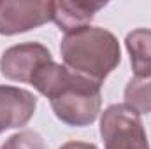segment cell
<instances>
[{"instance_id":"cell-3","label":"cell","mask_w":151,"mask_h":149,"mask_svg":"<svg viewBox=\"0 0 151 149\" xmlns=\"http://www.w3.org/2000/svg\"><path fill=\"white\" fill-rule=\"evenodd\" d=\"M100 135L106 149H150L141 114L125 104L109 105L102 112Z\"/></svg>"},{"instance_id":"cell-2","label":"cell","mask_w":151,"mask_h":149,"mask_svg":"<svg viewBox=\"0 0 151 149\" xmlns=\"http://www.w3.org/2000/svg\"><path fill=\"white\" fill-rule=\"evenodd\" d=\"M60 53L67 69L100 84L121 62L118 39L99 27H84L65 34Z\"/></svg>"},{"instance_id":"cell-4","label":"cell","mask_w":151,"mask_h":149,"mask_svg":"<svg viewBox=\"0 0 151 149\" xmlns=\"http://www.w3.org/2000/svg\"><path fill=\"white\" fill-rule=\"evenodd\" d=\"M51 21L47 0H0V35H16Z\"/></svg>"},{"instance_id":"cell-11","label":"cell","mask_w":151,"mask_h":149,"mask_svg":"<svg viewBox=\"0 0 151 149\" xmlns=\"http://www.w3.org/2000/svg\"><path fill=\"white\" fill-rule=\"evenodd\" d=\"M60 149H99L95 144H90V142H77V140H72V142H67L63 144Z\"/></svg>"},{"instance_id":"cell-5","label":"cell","mask_w":151,"mask_h":149,"mask_svg":"<svg viewBox=\"0 0 151 149\" xmlns=\"http://www.w3.org/2000/svg\"><path fill=\"white\" fill-rule=\"evenodd\" d=\"M51 60V53L39 42H25L4 51L0 58V72L4 77L18 82H30L34 74Z\"/></svg>"},{"instance_id":"cell-8","label":"cell","mask_w":151,"mask_h":149,"mask_svg":"<svg viewBox=\"0 0 151 149\" xmlns=\"http://www.w3.org/2000/svg\"><path fill=\"white\" fill-rule=\"evenodd\" d=\"M130 63L135 77L150 79L151 77V30L137 28L132 30L125 39Z\"/></svg>"},{"instance_id":"cell-9","label":"cell","mask_w":151,"mask_h":149,"mask_svg":"<svg viewBox=\"0 0 151 149\" xmlns=\"http://www.w3.org/2000/svg\"><path fill=\"white\" fill-rule=\"evenodd\" d=\"M125 105L139 114H151V77H134L125 88Z\"/></svg>"},{"instance_id":"cell-6","label":"cell","mask_w":151,"mask_h":149,"mask_svg":"<svg viewBox=\"0 0 151 149\" xmlns=\"http://www.w3.org/2000/svg\"><path fill=\"white\" fill-rule=\"evenodd\" d=\"M37 107V98L16 86H0V133L25 126Z\"/></svg>"},{"instance_id":"cell-1","label":"cell","mask_w":151,"mask_h":149,"mask_svg":"<svg viewBox=\"0 0 151 149\" xmlns=\"http://www.w3.org/2000/svg\"><path fill=\"white\" fill-rule=\"evenodd\" d=\"M30 84L49 98L56 117L69 126H88L100 112V82L76 74L65 65L47 62L34 74Z\"/></svg>"},{"instance_id":"cell-10","label":"cell","mask_w":151,"mask_h":149,"mask_svg":"<svg viewBox=\"0 0 151 149\" xmlns=\"http://www.w3.org/2000/svg\"><path fill=\"white\" fill-rule=\"evenodd\" d=\"M0 149H46V144L37 132L25 130L9 137Z\"/></svg>"},{"instance_id":"cell-7","label":"cell","mask_w":151,"mask_h":149,"mask_svg":"<svg viewBox=\"0 0 151 149\" xmlns=\"http://www.w3.org/2000/svg\"><path fill=\"white\" fill-rule=\"evenodd\" d=\"M104 7L106 2H51V21H55L56 27L65 34H70L90 27V21Z\"/></svg>"}]
</instances>
